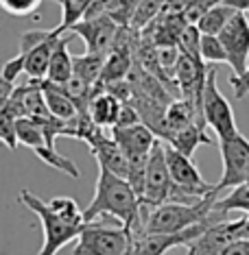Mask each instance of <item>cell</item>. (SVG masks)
I'll use <instances>...</instances> for the list:
<instances>
[{"instance_id":"obj_1","label":"cell","mask_w":249,"mask_h":255,"mask_svg":"<svg viewBox=\"0 0 249 255\" xmlns=\"http://www.w3.org/2000/svg\"><path fill=\"white\" fill-rule=\"evenodd\" d=\"M101 216H112L118 220L123 227H127L131 234L142 231V203L136 190L129 185L127 179H120L112 175L105 168H98L96 190L94 199L83 210V220H92Z\"/></svg>"},{"instance_id":"obj_2","label":"cell","mask_w":249,"mask_h":255,"mask_svg":"<svg viewBox=\"0 0 249 255\" xmlns=\"http://www.w3.org/2000/svg\"><path fill=\"white\" fill-rule=\"evenodd\" d=\"M217 194L204 196L197 203H164L153 210L142 207V231L140 234H177L210 220L212 203Z\"/></svg>"},{"instance_id":"obj_3","label":"cell","mask_w":249,"mask_h":255,"mask_svg":"<svg viewBox=\"0 0 249 255\" xmlns=\"http://www.w3.org/2000/svg\"><path fill=\"white\" fill-rule=\"evenodd\" d=\"M131 249V231L123 225L92 220L81 227L72 255H125Z\"/></svg>"},{"instance_id":"obj_4","label":"cell","mask_w":249,"mask_h":255,"mask_svg":"<svg viewBox=\"0 0 249 255\" xmlns=\"http://www.w3.org/2000/svg\"><path fill=\"white\" fill-rule=\"evenodd\" d=\"M20 201L31 210L42 223V231H44V242L42 249H39L37 255H57L59 249H63L68 242L77 240V236L81 234V227L83 225H70L66 220H61L59 216H55L53 212L48 210L46 201H42L39 196H35L28 190H22L20 192Z\"/></svg>"},{"instance_id":"obj_5","label":"cell","mask_w":249,"mask_h":255,"mask_svg":"<svg viewBox=\"0 0 249 255\" xmlns=\"http://www.w3.org/2000/svg\"><path fill=\"white\" fill-rule=\"evenodd\" d=\"M201 116H204L206 127L217 133L219 140H228L236 135V118L230 101L217 88V66H208V77L204 85V96H201Z\"/></svg>"},{"instance_id":"obj_6","label":"cell","mask_w":249,"mask_h":255,"mask_svg":"<svg viewBox=\"0 0 249 255\" xmlns=\"http://www.w3.org/2000/svg\"><path fill=\"white\" fill-rule=\"evenodd\" d=\"M15 137H18V144L33 148V153H35L44 164H48L50 168H57V170H61L63 175H68L72 179L81 177L77 164L57 153L55 144L48 142V137H46V133H44V127L39 125L37 120L18 118L15 120Z\"/></svg>"},{"instance_id":"obj_7","label":"cell","mask_w":249,"mask_h":255,"mask_svg":"<svg viewBox=\"0 0 249 255\" xmlns=\"http://www.w3.org/2000/svg\"><path fill=\"white\" fill-rule=\"evenodd\" d=\"M171 194H173V181H171L169 166H166V157H164V142L158 140L153 144L151 153H149L147 168H144L140 203L144 210H153V207L169 203Z\"/></svg>"},{"instance_id":"obj_8","label":"cell","mask_w":249,"mask_h":255,"mask_svg":"<svg viewBox=\"0 0 249 255\" xmlns=\"http://www.w3.org/2000/svg\"><path fill=\"white\" fill-rule=\"evenodd\" d=\"M63 33L53 31H26L20 35V53L24 59V72L31 81H44L48 61Z\"/></svg>"},{"instance_id":"obj_9","label":"cell","mask_w":249,"mask_h":255,"mask_svg":"<svg viewBox=\"0 0 249 255\" xmlns=\"http://www.w3.org/2000/svg\"><path fill=\"white\" fill-rule=\"evenodd\" d=\"M219 150L223 157V175L221 181L214 185V194L219 196L221 190L234 188L247 181L249 177V140L243 133L219 140Z\"/></svg>"},{"instance_id":"obj_10","label":"cell","mask_w":249,"mask_h":255,"mask_svg":"<svg viewBox=\"0 0 249 255\" xmlns=\"http://www.w3.org/2000/svg\"><path fill=\"white\" fill-rule=\"evenodd\" d=\"M217 37L223 44L225 55H228L232 77H241L249 61V15L243 11H236Z\"/></svg>"},{"instance_id":"obj_11","label":"cell","mask_w":249,"mask_h":255,"mask_svg":"<svg viewBox=\"0 0 249 255\" xmlns=\"http://www.w3.org/2000/svg\"><path fill=\"white\" fill-rule=\"evenodd\" d=\"M164 157H166V166H169L171 181L175 188L186 192L188 196H197V199L214 194V185L201 177L199 168L193 164V157H186L184 153L169 146L166 142H164Z\"/></svg>"},{"instance_id":"obj_12","label":"cell","mask_w":249,"mask_h":255,"mask_svg":"<svg viewBox=\"0 0 249 255\" xmlns=\"http://www.w3.org/2000/svg\"><path fill=\"white\" fill-rule=\"evenodd\" d=\"M120 31V24L109 15H96V18H83L77 24L68 28V33H74L85 42V53L107 57L116 42V35Z\"/></svg>"},{"instance_id":"obj_13","label":"cell","mask_w":249,"mask_h":255,"mask_svg":"<svg viewBox=\"0 0 249 255\" xmlns=\"http://www.w3.org/2000/svg\"><path fill=\"white\" fill-rule=\"evenodd\" d=\"M212 220L195 225L190 229L177 231V234H131V253L134 255H164L175 247H186L195 238H199Z\"/></svg>"},{"instance_id":"obj_14","label":"cell","mask_w":249,"mask_h":255,"mask_svg":"<svg viewBox=\"0 0 249 255\" xmlns=\"http://www.w3.org/2000/svg\"><path fill=\"white\" fill-rule=\"evenodd\" d=\"M243 223L239 220H221V223H210L206 231L199 238H195L188 247V255H221L234 240H241L243 236Z\"/></svg>"},{"instance_id":"obj_15","label":"cell","mask_w":249,"mask_h":255,"mask_svg":"<svg viewBox=\"0 0 249 255\" xmlns=\"http://www.w3.org/2000/svg\"><path fill=\"white\" fill-rule=\"evenodd\" d=\"M92 150V155L98 161V168H105L112 175L127 179L129 177V161H127L125 153L120 150V146L112 140V135H105L103 129H98L94 135L85 142Z\"/></svg>"},{"instance_id":"obj_16","label":"cell","mask_w":249,"mask_h":255,"mask_svg":"<svg viewBox=\"0 0 249 255\" xmlns=\"http://www.w3.org/2000/svg\"><path fill=\"white\" fill-rule=\"evenodd\" d=\"M120 105H123L120 98H116L112 92L94 88V94L90 98L85 114H88V118L98 127V129H112L116 125V120H118Z\"/></svg>"},{"instance_id":"obj_17","label":"cell","mask_w":249,"mask_h":255,"mask_svg":"<svg viewBox=\"0 0 249 255\" xmlns=\"http://www.w3.org/2000/svg\"><path fill=\"white\" fill-rule=\"evenodd\" d=\"M42 85V94H44V101H46V107L53 118L61 120V123H72L74 118L81 114L79 107L72 103V98L63 92L59 85L55 83H48V81H39Z\"/></svg>"},{"instance_id":"obj_18","label":"cell","mask_w":249,"mask_h":255,"mask_svg":"<svg viewBox=\"0 0 249 255\" xmlns=\"http://www.w3.org/2000/svg\"><path fill=\"white\" fill-rule=\"evenodd\" d=\"M72 35L70 33H63L57 42L53 55H50V61H48V70H46V79L48 83H55V85H63L68 79L72 77V55L68 50V44H70Z\"/></svg>"},{"instance_id":"obj_19","label":"cell","mask_w":249,"mask_h":255,"mask_svg":"<svg viewBox=\"0 0 249 255\" xmlns=\"http://www.w3.org/2000/svg\"><path fill=\"white\" fill-rule=\"evenodd\" d=\"M169 146H173L179 153H184L186 157H193L195 150L199 146H210L212 144V137L206 133V127L204 125H188L184 127V129H179L177 133H173V135L166 140Z\"/></svg>"},{"instance_id":"obj_20","label":"cell","mask_w":249,"mask_h":255,"mask_svg":"<svg viewBox=\"0 0 249 255\" xmlns=\"http://www.w3.org/2000/svg\"><path fill=\"white\" fill-rule=\"evenodd\" d=\"M103 63H105V57H101V55H90V53L77 55V57H72V74L94 88L98 83V79H101Z\"/></svg>"},{"instance_id":"obj_21","label":"cell","mask_w":249,"mask_h":255,"mask_svg":"<svg viewBox=\"0 0 249 255\" xmlns=\"http://www.w3.org/2000/svg\"><path fill=\"white\" fill-rule=\"evenodd\" d=\"M234 13H236V11L232 7L219 2V4L210 7L204 15H201V20L197 22V28H199V33H204V35H219V33H221V28L228 24L230 18Z\"/></svg>"},{"instance_id":"obj_22","label":"cell","mask_w":249,"mask_h":255,"mask_svg":"<svg viewBox=\"0 0 249 255\" xmlns=\"http://www.w3.org/2000/svg\"><path fill=\"white\" fill-rule=\"evenodd\" d=\"M164 2L166 0H138L134 4V11H131L129 26L134 28V31H142L144 26H149L162 13Z\"/></svg>"},{"instance_id":"obj_23","label":"cell","mask_w":249,"mask_h":255,"mask_svg":"<svg viewBox=\"0 0 249 255\" xmlns=\"http://www.w3.org/2000/svg\"><path fill=\"white\" fill-rule=\"evenodd\" d=\"M61 7V22L55 26L57 33H68V28L77 24L79 20H83V15L88 13L94 0H57Z\"/></svg>"},{"instance_id":"obj_24","label":"cell","mask_w":249,"mask_h":255,"mask_svg":"<svg viewBox=\"0 0 249 255\" xmlns=\"http://www.w3.org/2000/svg\"><path fill=\"white\" fill-rule=\"evenodd\" d=\"M46 205H48V210L55 214V216H59L61 220H66V223L70 225H83V212L79 210L77 201L70 199V196H55V199L46 201Z\"/></svg>"},{"instance_id":"obj_25","label":"cell","mask_w":249,"mask_h":255,"mask_svg":"<svg viewBox=\"0 0 249 255\" xmlns=\"http://www.w3.org/2000/svg\"><path fill=\"white\" fill-rule=\"evenodd\" d=\"M199 55H201V61L210 63V66H217V63H228L225 48H223V44L219 42L217 35H204V33H201Z\"/></svg>"},{"instance_id":"obj_26","label":"cell","mask_w":249,"mask_h":255,"mask_svg":"<svg viewBox=\"0 0 249 255\" xmlns=\"http://www.w3.org/2000/svg\"><path fill=\"white\" fill-rule=\"evenodd\" d=\"M136 2L138 0H105V13L116 24L129 26V18H131V11H134Z\"/></svg>"},{"instance_id":"obj_27","label":"cell","mask_w":249,"mask_h":255,"mask_svg":"<svg viewBox=\"0 0 249 255\" xmlns=\"http://www.w3.org/2000/svg\"><path fill=\"white\" fill-rule=\"evenodd\" d=\"M0 142H2L9 150L18 148V137H15V118L7 112V109L0 112Z\"/></svg>"},{"instance_id":"obj_28","label":"cell","mask_w":249,"mask_h":255,"mask_svg":"<svg viewBox=\"0 0 249 255\" xmlns=\"http://www.w3.org/2000/svg\"><path fill=\"white\" fill-rule=\"evenodd\" d=\"M42 0H0V7L11 15H31Z\"/></svg>"},{"instance_id":"obj_29","label":"cell","mask_w":249,"mask_h":255,"mask_svg":"<svg viewBox=\"0 0 249 255\" xmlns=\"http://www.w3.org/2000/svg\"><path fill=\"white\" fill-rule=\"evenodd\" d=\"M20 72H24V59H22V55H15L13 59H9L2 66L0 77H2L4 81H9V83H15V79H18Z\"/></svg>"},{"instance_id":"obj_30","label":"cell","mask_w":249,"mask_h":255,"mask_svg":"<svg viewBox=\"0 0 249 255\" xmlns=\"http://www.w3.org/2000/svg\"><path fill=\"white\" fill-rule=\"evenodd\" d=\"M230 85H232V90H234L236 98H245L249 94V61H247L245 72H243L241 77H232V74H230Z\"/></svg>"},{"instance_id":"obj_31","label":"cell","mask_w":249,"mask_h":255,"mask_svg":"<svg viewBox=\"0 0 249 255\" xmlns=\"http://www.w3.org/2000/svg\"><path fill=\"white\" fill-rule=\"evenodd\" d=\"M138 123H140V116H138V112L129 105V103H123V105H120L118 120H116L114 127H131V125H138ZM114 127H112V129H114Z\"/></svg>"},{"instance_id":"obj_32","label":"cell","mask_w":249,"mask_h":255,"mask_svg":"<svg viewBox=\"0 0 249 255\" xmlns=\"http://www.w3.org/2000/svg\"><path fill=\"white\" fill-rule=\"evenodd\" d=\"M221 255H249V238H241V240H234Z\"/></svg>"},{"instance_id":"obj_33","label":"cell","mask_w":249,"mask_h":255,"mask_svg":"<svg viewBox=\"0 0 249 255\" xmlns=\"http://www.w3.org/2000/svg\"><path fill=\"white\" fill-rule=\"evenodd\" d=\"M223 4H228L234 11H243V13H249V0H221Z\"/></svg>"},{"instance_id":"obj_34","label":"cell","mask_w":249,"mask_h":255,"mask_svg":"<svg viewBox=\"0 0 249 255\" xmlns=\"http://www.w3.org/2000/svg\"><path fill=\"white\" fill-rule=\"evenodd\" d=\"M208 2H210V4H219V2H221V0H208Z\"/></svg>"},{"instance_id":"obj_35","label":"cell","mask_w":249,"mask_h":255,"mask_svg":"<svg viewBox=\"0 0 249 255\" xmlns=\"http://www.w3.org/2000/svg\"><path fill=\"white\" fill-rule=\"evenodd\" d=\"M125 255H134V253H131V249H129V251H127V253H125Z\"/></svg>"},{"instance_id":"obj_36","label":"cell","mask_w":249,"mask_h":255,"mask_svg":"<svg viewBox=\"0 0 249 255\" xmlns=\"http://www.w3.org/2000/svg\"><path fill=\"white\" fill-rule=\"evenodd\" d=\"M245 183H247V185H249V177H247V181H245Z\"/></svg>"},{"instance_id":"obj_37","label":"cell","mask_w":249,"mask_h":255,"mask_svg":"<svg viewBox=\"0 0 249 255\" xmlns=\"http://www.w3.org/2000/svg\"><path fill=\"white\" fill-rule=\"evenodd\" d=\"M55 2H57V0H55Z\"/></svg>"}]
</instances>
